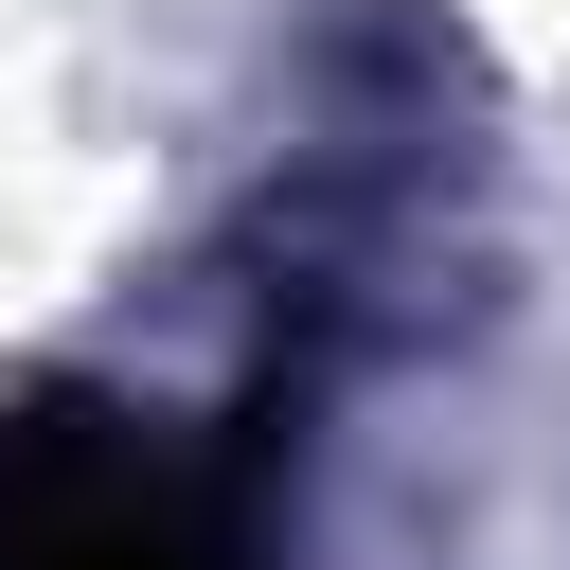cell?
<instances>
[{
	"label": "cell",
	"mask_w": 570,
	"mask_h": 570,
	"mask_svg": "<svg viewBox=\"0 0 570 570\" xmlns=\"http://www.w3.org/2000/svg\"><path fill=\"white\" fill-rule=\"evenodd\" d=\"M0 570H232V517L125 410H36L0 428Z\"/></svg>",
	"instance_id": "6da1fadb"
}]
</instances>
